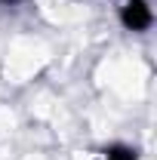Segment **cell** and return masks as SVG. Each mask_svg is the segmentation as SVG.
<instances>
[{
  "label": "cell",
  "mask_w": 157,
  "mask_h": 160,
  "mask_svg": "<svg viewBox=\"0 0 157 160\" xmlns=\"http://www.w3.org/2000/svg\"><path fill=\"white\" fill-rule=\"evenodd\" d=\"M120 25L129 34H145L154 25V9L148 0H126L120 6Z\"/></svg>",
  "instance_id": "obj_1"
},
{
  "label": "cell",
  "mask_w": 157,
  "mask_h": 160,
  "mask_svg": "<svg viewBox=\"0 0 157 160\" xmlns=\"http://www.w3.org/2000/svg\"><path fill=\"white\" fill-rule=\"evenodd\" d=\"M105 160H139V151L126 142H111L105 148Z\"/></svg>",
  "instance_id": "obj_2"
},
{
  "label": "cell",
  "mask_w": 157,
  "mask_h": 160,
  "mask_svg": "<svg viewBox=\"0 0 157 160\" xmlns=\"http://www.w3.org/2000/svg\"><path fill=\"white\" fill-rule=\"evenodd\" d=\"M3 3H9V6H13V3H19V0H3Z\"/></svg>",
  "instance_id": "obj_3"
}]
</instances>
